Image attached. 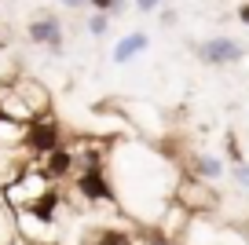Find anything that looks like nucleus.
Here are the masks:
<instances>
[{"instance_id": "obj_1", "label": "nucleus", "mask_w": 249, "mask_h": 245, "mask_svg": "<svg viewBox=\"0 0 249 245\" xmlns=\"http://www.w3.org/2000/svg\"><path fill=\"white\" fill-rule=\"evenodd\" d=\"M59 146H62V128H59V121H55L52 114L33 117L30 128H26V150H30L33 158H48V154L59 150Z\"/></svg>"}, {"instance_id": "obj_2", "label": "nucleus", "mask_w": 249, "mask_h": 245, "mask_svg": "<svg viewBox=\"0 0 249 245\" xmlns=\"http://www.w3.org/2000/svg\"><path fill=\"white\" fill-rule=\"evenodd\" d=\"M176 201H179L191 216H202V212H213V209H216V194H213L209 187H205V179H198V176L179 179Z\"/></svg>"}, {"instance_id": "obj_3", "label": "nucleus", "mask_w": 249, "mask_h": 245, "mask_svg": "<svg viewBox=\"0 0 249 245\" xmlns=\"http://www.w3.org/2000/svg\"><path fill=\"white\" fill-rule=\"evenodd\" d=\"M77 191L85 201H99V205H117V194H114V183L107 179L103 169H85L77 172Z\"/></svg>"}, {"instance_id": "obj_4", "label": "nucleus", "mask_w": 249, "mask_h": 245, "mask_svg": "<svg viewBox=\"0 0 249 245\" xmlns=\"http://www.w3.org/2000/svg\"><path fill=\"white\" fill-rule=\"evenodd\" d=\"M11 88H15L18 95H22V103L33 110V117H44V114H52V92H48V88L40 85L37 77H26V73H18V77H11Z\"/></svg>"}, {"instance_id": "obj_5", "label": "nucleus", "mask_w": 249, "mask_h": 245, "mask_svg": "<svg viewBox=\"0 0 249 245\" xmlns=\"http://www.w3.org/2000/svg\"><path fill=\"white\" fill-rule=\"evenodd\" d=\"M198 55H202V62H209V66H234V62L246 59V48L227 40V37H216V40L198 44Z\"/></svg>"}, {"instance_id": "obj_6", "label": "nucleus", "mask_w": 249, "mask_h": 245, "mask_svg": "<svg viewBox=\"0 0 249 245\" xmlns=\"http://www.w3.org/2000/svg\"><path fill=\"white\" fill-rule=\"evenodd\" d=\"M40 172H44L52 183H59V179H66L77 165H73V150L70 146H59V150H52L48 158H40V165H37Z\"/></svg>"}, {"instance_id": "obj_7", "label": "nucleus", "mask_w": 249, "mask_h": 245, "mask_svg": "<svg viewBox=\"0 0 249 245\" xmlns=\"http://www.w3.org/2000/svg\"><path fill=\"white\" fill-rule=\"evenodd\" d=\"M30 40H33V44L52 48V52H59V48H62V26H59V18H55V15L33 18V22H30Z\"/></svg>"}, {"instance_id": "obj_8", "label": "nucleus", "mask_w": 249, "mask_h": 245, "mask_svg": "<svg viewBox=\"0 0 249 245\" xmlns=\"http://www.w3.org/2000/svg\"><path fill=\"white\" fill-rule=\"evenodd\" d=\"M0 114L11 117V121H22V124H30V121H33V110L26 106L22 95L11 88V81H8V85H0Z\"/></svg>"}, {"instance_id": "obj_9", "label": "nucleus", "mask_w": 249, "mask_h": 245, "mask_svg": "<svg viewBox=\"0 0 249 245\" xmlns=\"http://www.w3.org/2000/svg\"><path fill=\"white\" fill-rule=\"evenodd\" d=\"M147 48H150V37H147L143 30H136V33H124V37L114 44V62H117V66H124V62H132L136 55H143Z\"/></svg>"}, {"instance_id": "obj_10", "label": "nucleus", "mask_w": 249, "mask_h": 245, "mask_svg": "<svg viewBox=\"0 0 249 245\" xmlns=\"http://www.w3.org/2000/svg\"><path fill=\"white\" fill-rule=\"evenodd\" d=\"M191 172H195L198 179H205V183H209V179H220V176H224V161H220L216 154H198L195 165H191Z\"/></svg>"}, {"instance_id": "obj_11", "label": "nucleus", "mask_w": 249, "mask_h": 245, "mask_svg": "<svg viewBox=\"0 0 249 245\" xmlns=\"http://www.w3.org/2000/svg\"><path fill=\"white\" fill-rule=\"evenodd\" d=\"M26 128L30 124L11 121V117L0 114V146H26Z\"/></svg>"}, {"instance_id": "obj_12", "label": "nucleus", "mask_w": 249, "mask_h": 245, "mask_svg": "<svg viewBox=\"0 0 249 245\" xmlns=\"http://www.w3.org/2000/svg\"><path fill=\"white\" fill-rule=\"evenodd\" d=\"M95 245H140L132 234H124L121 227H103L99 234H95Z\"/></svg>"}, {"instance_id": "obj_13", "label": "nucleus", "mask_w": 249, "mask_h": 245, "mask_svg": "<svg viewBox=\"0 0 249 245\" xmlns=\"http://www.w3.org/2000/svg\"><path fill=\"white\" fill-rule=\"evenodd\" d=\"M107 30H110V18L103 15V11H99V15H92V18H88V33H95V37H103V33H107Z\"/></svg>"}, {"instance_id": "obj_14", "label": "nucleus", "mask_w": 249, "mask_h": 245, "mask_svg": "<svg viewBox=\"0 0 249 245\" xmlns=\"http://www.w3.org/2000/svg\"><path fill=\"white\" fill-rule=\"evenodd\" d=\"M88 8H95V11H103V15H107V11H114V8H121V0H85Z\"/></svg>"}, {"instance_id": "obj_15", "label": "nucleus", "mask_w": 249, "mask_h": 245, "mask_svg": "<svg viewBox=\"0 0 249 245\" xmlns=\"http://www.w3.org/2000/svg\"><path fill=\"white\" fill-rule=\"evenodd\" d=\"M136 8H140L143 15H154V11L161 8V0H136Z\"/></svg>"}, {"instance_id": "obj_16", "label": "nucleus", "mask_w": 249, "mask_h": 245, "mask_svg": "<svg viewBox=\"0 0 249 245\" xmlns=\"http://www.w3.org/2000/svg\"><path fill=\"white\" fill-rule=\"evenodd\" d=\"M234 179H238L242 187H249V165L242 161V165H234Z\"/></svg>"}, {"instance_id": "obj_17", "label": "nucleus", "mask_w": 249, "mask_h": 245, "mask_svg": "<svg viewBox=\"0 0 249 245\" xmlns=\"http://www.w3.org/2000/svg\"><path fill=\"white\" fill-rule=\"evenodd\" d=\"M238 22L249 26V4H242V8H238Z\"/></svg>"}, {"instance_id": "obj_18", "label": "nucleus", "mask_w": 249, "mask_h": 245, "mask_svg": "<svg viewBox=\"0 0 249 245\" xmlns=\"http://www.w3.org/2000/svg\"><path fill=\"white\" fill-rule=\"evenodd\" d=\"M161 22H165V26H172V22H176V11H172V8H169V11H161Z\"/></svg>"}, {"instance_id": "obj_19", "label": "nucleus", "mask_w": 249, "mask_h": 245, "mask_svg": "<svg viewBox=\"0 0 249 245\" xmlns=\"http://www.w3.org/2000/svg\"><path fill=\"white\" fill-rule=\"evenodd\" d=\"M66 8H85V0H62Z\"/></svg>"}]
</instances>
